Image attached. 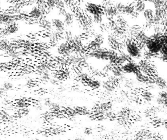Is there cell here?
<instances>
[{"label": "cell", "instance_id": "cell-45", "mask_svg": "<svg viewBox=\"0 0 167 140\" xmlns=\"http://www.w3.org/2000/svg\"><path fill=\"white\" fill-rule=\"evenodd\" d=\"M93 133L92 129L89 127L85 128L84 129V133L87 135H91Z\"/></svg>", "mask_w": 167, "mask_h": 140}, {"label": "cell", "instance_id": "cell-41", "mask_svg": "<svg viewBox=\"0 0 167 140\" xmlns=\"http://www.w3.org/2000/svg\"><path fill=\"white\" fill-rule=\"evenodd\" d=\"M129 16L131 19H136L137 18H138L139 16V13L138 12H137V11H135V10H134L133 12H132Z\"/></svg>", "mask_w": 167, "mask_h": 140}, {"label": "cell", "instance_id": "cell-18", "mask_svg": "<svg viewBox=\"0 0 167 140\" xmlns=\"http://www.w3.org/2000/svg\"><path fill=\"white\" fill-rule=\"evenodd\" d=\"M116 84L113 83L111 80L106 81H103L102 84V87L107 92H112L115 89V85Z\"/></svg>", "mask_w": 167, "mask_h": 140}, {"label": "cell", "instance_id": "cell-12", "mask_svg": "<svg viewBox=\"0 0 167 140\" xmlns=\"http://www.w3.org/2000/svg\"><path fill=\"white\" fill-rule=\"evenodd\" d=\"M13 22L14 19L11 15L7 13L0 14V25H4L6 26Z\"/></svg>", "mask_w": 167, "mask_h": 140}, {"label": "cell", "instance_id": "cell-43", "mask_svg": "<svg viewBox=\"0 0 167 140\" xmlns=\"http://www.w3.org/2000/svg\"><path fill=\"white\" fill-rule=\"evenodd\" d=\"M153 31L154 33H161V28L159 25H154L153 27Z\"/></svg>", "mask_w": 167, "mask_h": 140}, {"label": "cell", "instance_id": "cell-7", "mask_svg": "<svg viewBox=\"0 0 167 140\" xmlns=\"http://www.w3.org/2000/svg\"><path fill=\"white\" fill-rule=\"evenodd\" d=\"M108 43L114 51H120V50L123 49V44L119 41L118 39H117L116 36L113 34H111L108 37Z\"/></svg>", "mask_w": 167, "mask_h": 140}, {"label": "cell", "instance_id": "cell-5", "mask_svg": "<svg viewBox=\"0 0 167 140\" xmlns=\"http://www.w3.org/2000/svg\"><path fill=\"white\" fill-rule=\"evenodd\" d=\"M132 110L128 108H124L119 110L116 114L118 121L121 123H125L129 120V116L132 114Z\"/></svg>", "mask_w": 167, "mask_h": 140}, {"label": "cell", "instance_id": "cell-11", "mask_svg": "<svg viewBox=\"0 0 167 140\" xmlns=\"http://www.w3.org/2000/svg\"><path fill=\"white\" fill-rule=\"evenodd\" d=\"M53 27L55 28L57 32L63 33L65 31V25L63 21L58 19L53 20L52 23Z\"/></svg>", "mask_w": 167, "mask_h": 140}, {"label": "cell", "instance_id": "cell-2", "mask_svg": "<svg viewBox=\"0 0 167 140\" xmlns=\"http://www.w3.org/2000/svg\"><path fill=\"white\" fill-rule=\"evenodd\" d=\"M138 66L141 72L144 74L149 77L150 76H155V71L154 67L153 65L148 60H141Z\"/></svg>", "mask_w": 167, "mask_h": 140}, {"label": "cell", "instance_id": "cell-3", "mask_svg": "<svg viewBox=\"0 0 167 140\" xmlns=\"http://www.w3.org/2000/svg\"><path fill=\"white\" fill-rule=\"evenodd\" d=\"M126 48L129 55L132 58H138L141 56V51L136 42L129 40L126 43Z\"/></svg>", "mask_w": 167, "mask_h": 140}, {"label": "cell", "instance_id": "cell-8", "mask_svg": "<svg viewBox=\"0 0 167 140\" xmlns=\"http://www.w3.org/2000/svg\"><path fill=\"white\" fill-rule=\"evenodd\" d=\"M86 9L87 11L93 15H102L103 12V9L102 8L92 3H87L86 5Z\"/></svg>", "mask_w": 167, "mask_h": 140}, {"label": "cell", "instance_id": "cell-16", "mask_svg": "<svg viewBox=\"0 0 167 140\" xmlns=\"http://www.w3.org/2000/svg\"><path fill=\"white\" fill-rule=\"evenodd\" d=\"M153 83L155 84V86L162 90L166 89L167 86L166 81L165 79L161 77H156V78H154Z\"/></svg>", "mask_w": 167, "mask_h": 140}, {"label": "cell", "instance_id": "cell-14", "mask_svg": "<svg viewBox=\"0 0 167 140\" xmlns=\"http://www.w3.org/2000/svg\"><path fill=\"white\" fill-rule=\"evenodd\" d=\"M135 75H136L137 80L140 83H143V84H152L153 83L152 81H154V80L151 79L150 77L143 74L141 71L137 73Z\"/></svg>", "mask_w": 167, "mask_h": 140}, {"label": "cell", "instance_id": "cell-22", "mask_svg": "<svg viewBox=\"0 0 167 140\" xmlns=\"http://www.w3.org/2000/svg\"><path fill=\"white\" fill-rule=\"evenodd\" d=\"M111 70L113 74L117 78H120L124 75V72L121 70V66H113Z\"/></svg>", "mask_w": 167, "mask_h": 140}, {"label": "cell", "instance_id": "cell-35", "mask_svg": "<svg viewBox=\"0 0 167 140\" xmlns=\"http://www.w3.org/2000/svg\"><path fill=\"white\" fill-rule=\"evenodd\" d=\"M21 53H22L21 51H16V50H14L9 52V55L12 58H16L20 56Z\"/></svg>", "mask_w": 167, "mask_h": 140}, {"label": "cell", "instance_id": "cell-26", "mask_svg": "<svg viewBox=\"0 0 167 140\" xmlns=\"http://www.w3.org/2000/svg\"><path fill=\"white\" fill-rule=\"evenodd\" d=\"M82 41H83L82 39L81 35L77 34V35L74 36L72 42L73 44L82 47Z\"/></svg>", "mask_w": 167, "mask_h": 140}, {"label": "cell", "instance_id": "cell-30", "mask_svg": "<svg viewBox=\"0 0 167 140\" xmlns=\"http://www.w3.org/2000/svg\"><path fill=\"white\" fill-rule=\"evenodd\" d=\"M99 30L102 33H106L109 30V28L108 24L106 23H101L99 25Z\"/></svg>", "mask_w": 167, "mask_h": 140}, {"label": "cell", "instance_id": "cell-13", "mask_svg": "<svg viewBox=\"0 0 167 140\" xmlns=\"http://www.w3.org/2000/svg\"><path fill=\"white\" fill-rule=\"evenodd\" d=\"M29 14V16L34 19H39L42 17L43 12L39 6H34L32 7Z\"/></svg>", "mask_w": 167, "mask_h": 140}, {"label": "cell", "instance_id": "cell-9", "mask_svg": "<svg viewBox=\"0 0 167 140\" xmlns=\"http://www.w3.org/2000/svg\"><path fill=\"white\" fill-rule=\"evenodd\" d=\"M103 12L107 17V19L109 21V22L113 20L114 17H116L117 16L119 15L115 6H113L105 7V9H103Z\"/></svg>", "mask_w": 167, "mask_h": 140}, {"label": "cell", "instance_id": "cell-23", "mask_svg": "<svg viewBox=\"0 0 167 140\" xmlns=\"http://www.w3.org/2000/svg\"><path fill=\"white\" fill-rule=\"evenodd\" d=\"M85 83H86L87 85L89 86L90 88L92 89H99L101 86V83L98 81L92 79L91 78L86 81Z\"/></svg>", "mask_w": 167, "mask_h": 140}, {"label": "cell", "instance_id": "cell-24", "mask_svg": "<svg viewBox=\"0 0 167 140\" xmlns=\"http://www.w3.org/2000/svg\"><path fill=\"white\" fill-rule=\"evenodd\" d=\"M141 95H142L143 100L145 102H148V103L152 102L153 98V93H152V92H150V91H148V90L143 91Z\"/></svg>", "mask_w": 167, "mask_h": 140}, {"label": "cell", "instance_id": "cell-42", "mask_svg": "<svg viewBox=\"0 0 167 140\" xmlns=\"http://www.w3.org/2000/svg\"><path fill=\"white\" fill-rule=\"evenodd\" d=\"M49 82L53 85H58L59 84V81L58 80L57 78H52V77L50 80Z\"/></svg>", "mask_w": 167, "mask_h": 140}, {"label": "cell", "instance_id": "cell-28", "mask_svg": "<svg viewBox=\"0 0 167 140\" xmlns=\"http://www.w3.org/2000/svg\"><path fill=\"white\" fill-rule=\"evenodd\" d=\"M134 10V6L132 5H131V4H130L128 5H125L122 14L129 15Z\"/></svg>", "mask_w": 167, "mask_h": 140}, {"label": "cell", "instance_id": "cell-4", "mask_svg": "<svg viewBox=\"0 0 167 140\" xmlns=\"http://www.w3.org/2000/svg\"><path fill=\"white\" fill-rule=\"evenodd\" d=\"M57 51L58 54L63 56H68L73 52L71 42L62 43L58 47Z\"/></svg>", "mask_w": 167, "mask_h": 140}, {"label": "cell", "instance_id": "cell-44", "mask_svg": "<svg viewBox=\"0 0 167 140\" xmlns=\"http://www.w3.org/2000/svg\"><path fill=\"white\" fill-rule=\"evenodd\" d=\"M47 5L50 8H53L55 6L56 2L54 1H47Z\"/></svg>", "mask_w": 167, "mask_h": 140}, {"label": "cell", "instance_id": "cell-19", "mask_svg": "<svg viewBox=\"0 0 167 140\" xmlns=\"http://www.w3.org/2000/svg\"><path fill=\"white\" fill-rule=\"evenodd\" d=\"M74 20V17L73 14L70 12H67L64 16V23L65 26H70L73 24Z\"/></svg>", "mask_w": 167, "mask_h": 140}, {"label": "cell", "instance_id": "cell-31", "mask_svg": "<svg viewBox=\"0 0 167 140\" xmlns=\"http://www.w3.org/2000/svg\"><path fill=\"white\" fill-rule=\"evenodd\" d=\"M13 84L10 81H6L4 84H2V88L5 91H7L10 90L12 89H13Z\"/></svg>", "mask_w": 167, "mask_h": 140}, {"label": "cell", "instance_id": "cell-27", "mask_svg": "<svg viewBox=\"0 0 167 140\" xmlns=\"http://www.w3.org/2000/svg\"><path fill=\"white\" fill-rule=\"evenodd\" d=\"M143 15L146 21L150 20L153 19L154 17V12L153 10L150 9H145L143 12Z\"/></svg>", "mask_w": 167, "mask_h": 140}, {"label": "cell", "instance_id": "cell-1", "mask_svg": "<svg viewBox=\"0 0 167 140\" xmlns=\"http://www.w3.org/2000/svg\"><path fill=\"white\" fill-rule=\"evenodd\" d=\"M145 45L148 51L153 54H158L163 47L164 43L162 39L153 40L149 38Z\"/></svg>", "mask_w": 167, "mask_h": 140}, {"label": "cell", "instance_id": "cell-10", "mask_svg": "<svg viewBox=\"0 0 167 140\" xmlns=\"http://www.w3.org/2000/svg\"><path fill=\"white\" fill-rule=\"evenodd\" d=\"M142 31H143L142 27L138 25H135L129 27L128 30V35L130 37L129 40L132 39L133 38H135L138 34Z\"/></svg>", "mask_w": 167, "mask_h": 140}, {"label": "cell", "instance_id": "cell-32", "mask_svg": "<svg viewBox=\"0 0 167 140\" xmlns=\"http://www.w3.org/2000/svg\"><path fill=\"white\" fill-rule=\"evenodd\" d=\"M153 5H154L155 9H159V8H162V7H165V1H153Z\"/></svg>", "mask_w": 167, "mask_h": 140}, {"label": "cell", "instance_id": "cell-36", "mask_svg": "<svg viewBox=\"0 0 167 140\" xmlns=\"http://www.w3.org/2000/svg\"><path fill=\"white\" fill-rule=\"evenodd\" d=\"M51 78V75L48 73H43L40 77L41 81L43 82H48Z\"/></svg>", "mask_w": 167, "mask_h": 140}, {"label": "cell", "instance_id": "cell-6", "mask_svg": "<svg viewBox=\"0 0 167 140\" xmlns=\"http://www.w3.org/2000/svg\"><path fill=\"white\" fill-rule=\"evenodd\" d=\"M123 72L125 73H134L135 75L140 71L138 65L134 62H128L121 66Z\"/></svg>", "mask_w": 167, "mask_h": 140}, {"label": "cell", "instance_id": "cell-15", "mask_svg": "<svg viewBox=\"0 0 167 140\" xmlns=\"http://www.w3.org/2000/svg\"><path fill=\"white\" fill-rule=\"evenodd\" d=\"M113 108V104L112 102H106L101 103L99 104L98 109L102 113H106L111 111Z\"/></svg>", "mask_w": 167, "mask_h": 140}, {"label": "cell", "instance_id": "cell-25", "mask_svg": "<svg viewBox=\"0 0 167 140\" xmlns=\"http://www.w3.org/2000/svg\"><path fill=\"white\" fill-rule=\"evenodd\" d=\"M165 8L166 7H162V8L155 9V12L154 13V17L159 19L162 20L164 18L165 12H166Z\"/></svg>", "mask_w": 167, "mask_h": 140}, {"label": "cell", "instance_id": "cell-20", "mask_svg": "<svg viewBox=\"0 0 167 140\" xmlns=\"http://www.w3.org/2000/svg\"><path fill=\"white\" fill-rule=\"evenodd\" d=\"M18 27L17 24L14 22H12L9 25L6 26L5 32L7 34H13L18 30Z\"/></svg>", "mask_w": 167, "mask_h": 140}, {"label": "cell", "instance_id": "cell-29", "mask_svg": "<svg viewBox=\"0 0 167 140\" xmlns=\"http://www.w3.org/2000/svg\"><path fill=\"white\" fill-rule=\"evenodd\" d=\"M119 56L121 57L125 61V62H133V60L132 58L129 54H127L126 53L124 52H121Z\"/></svg>", "mask_w": 167, "mask_h": 140}, {"label": "cell", "instance_id": "cell-38", "mask_svg": "<svg viewBox=\"0 0 167 140\" xmlns=\"http://www.w3.org/2000/svg\"><path fill=\"white\" fill-rule=\"evenodd\" d=\"M105 117L108 118L109 119H113L116 118V114H115L114 113L111 111H110V112L105 113Z\"/></svg>", "mask_w": 167, "mask_h": 140}, {"label": "cell", "instance_id": "cell-46", "mask_svg": "<svg viewBox=\"0 0 167 140\" xmlns=\"http://www.w3.org/2000/svg\"><path fill=\"white\" fill-rule=\"evenodd\" d=\"M58 14L60 16H63L64 17L65 14L67 13L66 9L65 8H62V9H58Z\"/></svg>", "mask_w": 167, "mask_h": 140}, {"label": "cell", "instance_id": "cell-39", "mask_svg": "<svg viewBox=\"0 0 167 140\" xmlns=\"http://www.w3.org/2000/svg\"><path fill=\"white\" fill-rule=\"evenodd\" d=\"M55 7H57L58 9H62V8H65V4H64V2L62 1L56 2Z\"/></svg>", "mask_w": 167, "mask_h": 140}, {"label": "cell", "instance_id": "cell-17", "mask_svg": "<svg viewBox=\"0 0 167 140\" xmlns=\"http://www.w3.org/2000/svg\"><path fill=\"white\" fill-rule=\"evenodd\" d=\"M115 21L117 24L121 28L125 29V30H128L129 28V25L128 22L125 20V19L122 16L118 15L117 16Z\"/></svg>", "mask_w": 167, "mask_h": 140}, {"label": "cell", "instance_id": "cell-40", "mask_svg": "<svg viewBox=\"0 0 167 140\" xmlns=\"http://www.w3.org/2000/svg\"><path fill=\"white\" fill-rule=\"evenodd\" d=\"M167 92H166L165 90H162L161 92L159 93L158 97H160V98L163 99L167 100Z\"/></svg>", "mask_w": 167, "mask_h": 140}, {"label": "cell", "instance_id": "cell-33", "mask_svg": "<svg viewBox=\"0 0 167 140\" xmlns=\"http://www.w3.org/2000/svg\"><path fill=\"white\" fill-rule=\"evenodd\" d=\"M93 21L94 23L100 25L101 24L103 21V18H102V15H93Z\"/></svg>", "mask_w": 167, "mask_h": 140}, {"label": "cell", "instance_id": "cell-34", "mask_svg": "<svg viewBox=\"0 0 167 140\" xmlns=\"http://www.w3.org/2000/svg\"><path fill=\"white\" fill-rule=\"evenodd\" d=\"M156 103L160 106H167V100L163 99L158 96L156 98Z\"/></svg>", "mask_w": 167, "mask_h": 140}, {"label": "cell", "instance_id": "cell-21", "mask_svg": "<svg viewBox=\"0 0 167 140\" xmlns=\"http://www.w3.org/2000/svg\"><path fill=\"white\" fill-rule=\"evenodd\" d=\"M134 8L135 11L139 13L144 12L145 10V5L144 2L142 1H136L134 5Z\"/></svg>", "mask_w": 167, "mask_h": 140}, {"label": "cell", "instance_id": "cell-37", "mask_svg": "<svg viewBox=\"0 0 167 140\" xmlns=\"http://www.w3.org/2000/svg\"><path fill=\"white\" fill-rule=\"evenodd\" d=\"M125 5L122 4L121 2H118L116 5V9L118 11L119 14H122L123 13V9H124Z\"/></svg>", "mask_w": 167, "mask_h": 140}]
</instances>
